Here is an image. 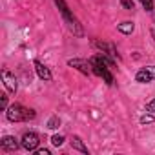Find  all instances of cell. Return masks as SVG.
Returning a JSON list of instances; mask_svg holds the SVG:
<instances>
[{
	"instance_id": "6da1fadb",
	"label": "cell",
	"mask_w": 155,
	"mask_h": 155,
	"mask_svg": "<svg viewBox=\"0 0 155 155\" xmlns=\"http://www.w3.org/2000/svg\"><path fill=\"white\" fill-rule=\"evenodd\" d=\"M55 4L58 6V9H60L62 17H64V20L68 22V28L73 31V35H77V37H82V35H84V31H82V28H81L79 20H77V18H75V17L69 13V8H68V4L64 2V0H55Z\"/></svg>"
},
{
	"instance_id": "7a4b0ae2",
	"label": "cell",
	"mask_w": 155,
	"mask_h": 155,
	"mask_svg": "<svg viewBox=\"0 0 155 155\" xmlns=\"http://www.w3.org/2000/svg\"><path fill=\"white\" fill-rule=\"evenodd\" d=\"M6 117L11 120V122H20V120H31L35 119V111L33 110H28L20 104H11L8 110H6Z\"/></svg>"
},
{
	"instance_id": "3957f363",
	"label": "cell",
	"mask_w": 155,
	"mask_h": 155,
	"mask_svg": "<svg viewBox=\"0 0 155 155\" xmlns=\"http://www.w3.org/2000/svg\"><path fill=\"white\" fill-rule=\"evenodd\" d=\"M135 81L140 82V84H148V82H153L155 81V66H146V68H140L135 75Z\"/></svg>"
},
{
	"instance_id": "277c9868",
	"label": "cell",
	"mask_w": 155,
	"mask_h": 155,
	"mask_svg": "<svg viewBox=\"0 0 155 155\" xmlns=\"http://www.w3.org/2000/svg\"><path fill=\"white\" fill-rule=\"evenodd\" d=\"M20 144H22V148H24V150H28V151H33V150H37V148H38V144H40V139H38V135H37V133L29 131V133H24V137H22Z\"/></svg>"
},
{
	"instance_id": "5b68a950",
	"label": "cell",
	"mask_w": 155,
	"mask_h": 155,
	"mask_svg": "<svg viewBox=\"0 0 155 155\" xmlns=\"http://www.w3.org/2000/svg\"><path fill=\"white\" fill-rule=\"evenodd\" d=\"M2 81H4L6 90H8L9 93H13V95H15V93H17V88H18L15 75H13V73H9L8 69H4V71H2Z\"/></svg>"
},
{
	"instance_id": "8992f818",
	"label": "cell",
	"mask_w": 155,
	"mask_h": 155,
	"mask_svg": "<svg viewBox=\"0 0 155 155\" xmlns=\"http://www.w3.org/2000/svg\"><path fill=\"white\" fill-rule=\"evenodd\" d=\"M68 64L71 66V68H77L81 73H84V75H90L93 69H91V62H86V60H82V58H71V60H68Z\"/></svg>"
},
{
	"instance_id": "52a82bcc",
	"label": "cell",
	"mask_w": 155,
	"mask_h": 155,
	"mask_svg": "<svg viewBox=\"0 0 155 155\" xmlns=\"http://www.w3.org/2000/svg\"><path fill=\"white\" fill-rule=\"evenodd\" d=\"M0 144H2V150H8V151H17V150H18V146H22V144H18V142H17V139H15V137H11V135L4 137Z\"/></svg>"
},
{
	"instance_id": "ba28073f",
	"label": "cell",
	"mask_w": 155,
	"mask_h": 155,
	"mask_svg": "<svg viewBox=\"0 0 155 155\" xmlns=\"http://www.w3.org/2000/svg\"><path fill=\"white\" fill-rule=\"evenodd\" d=\"M35 69H37V75L40 77L42 81H51V71L38 60H35Z\"/></svg>"
},
{
	"instance_id": "9c48e42d",
	"label": "cell",
	"mask_w": 155,
	"mask_h": 155,
	"mask_svg": "<svg viewBox=\"0 0 155 155\" xmlns=\"http://www.w3.org/2000/svg\"><path fill=\"white\" fill-rule=\"evenodd\" d=\"M93 44H95V46H97L101 51H106L110 57H113V58H119V55H117V51H115V48H113L111 44H106V42H99V40H95Z\"/></svg>"
},
{
	"instance_id": "30bf717a",
	"label": "cell",
	"mask_w": 155,
	"mask_h": 155,
	"mask_svg": "<svg viewBox=\"0 0 155 155\" xmlns=\"http://www.w3.org/2000/svg\"><path fill=\"white\" fill-rule=\"evenodd\" d=\"M71 148H73V150H79V151H82V153H88V148L84 146L82 139H81V137H77V135L71 139Z\"/></svg>"
},
{
	"instance_id": "8fae6325",
	"label": "cell",
	"mask_w": 155,
	"mask_h": 155,
	"mask_svg": "<svg viewBox=\"0 0 155 155\" xmlns=\"http://www.w3.org/2000/svg\"><path fill=\"white\" fill-rule=\"evenodd\" d=\"M117 29L120 31V33H124V35H131L133 33V29H135V26H133V22H122V24H119L117 26Z\"/></svg>"
},
{
	"instance_id": "7c38bea8",
	"label": "cell",
	"mask_w": 155,
	"mask_h": 155,
	"mask_svg": "<svg viewBox=\"0 0 155 155\" xmlns=\"http://www.w3.org/2000/svg\"><path fill=\"white\" fill-rule=\"evenodd\" d=\"M58 126H60V119H58L57 115H53V117L48 120V128H49V130H57Z\"/></svg>"
},
{
	"instance_id": "4fadbf2b",
	"label": "cell",
	"mask_w": 155,
	"mask_h": 155,
	"mask_svg": "<svg viewBox=\"0 0 155 155\" xmlns=\"http://www.w3.org/2000/svg\"><path fill=\"white\" fill-rule=\"evenodd\" d=\"M51 142H53V146H62L64 137H62V135H53V137H51Z\"/></svg>"
},
{
	"instance_id": "5bb4252c",
	"label": "cell",
	"mask_w": 155,
	"mask_h": 155,
	"mask_svg": "<svg viewBox=\"0 0 155 155\" xmlns=\"http://www.w3.org/2000/svg\"><path fill=\"white\" fill-rule=\"evenodd\" d=\"M155 119H153V115H142L140 117V124H151Z\"/></svg>"
},
{
	"instance_id": "9a60e30c",
	"label": "cell",
	"mask_w": 155,
	"mask_h": 155,
	"mask_svg": "<svg viewBox=\"0 0 155 155\" xmlns=\"http://www.w3.org/2000/svg\"><path fill=\"white\" fill-rule=\"evenodd\" d=\"M142 6H144L146 11H153V2L151 0H142Z\"/></svg>"
},
{
	"instance_id": "2e32d148",
	"label": "cell",
	"mask_w": 155,
	"mask_h": 155,
	"mask_svg": "<svg viewBox=\"0 0 155 155\" xmlns=\"http://www.w3.org/2000/svg\"><path fill=\"white\" fill-rule=\"evenodd\" d=\"M120 4H122L126 9H133V2H131V0H120Z\"/></svg>"
},
{
	"instance_id": "e0dca14e",
	"label": "cell",
	"mask_w": 155,
	"mask_h": 155,
	"mask_svg": "<svg viewBox=\"0 0 155 155\" xmlns=\"http://www.w3.org/2000/svg\"><path fill=\"white\" fill-rule=\"evenodd\" d=\"M0 97H2V99H0V104H2V110L6 111V110H8V97H6V95H0Z\"/></svg>"
},
{
	"instance_id": "ac0fdd59",
	"label": "cell",
	"mask_w": 155,
	"mask_h": 155,
	"mask_svg": "<svg viewBox=\"0 0 155 155\" xmlns=\"http://www.w3.org/2000/svg\"><path fill=\"white\" fill-rule=\"evenodd\" d=\"M146 110H148V111H155V99H153L151 102L146 104Z\"/></svg>"
},
{
	"instance_id": "d6986e66",
	"label": "cell",
	"mask_w": 155,
	"mask_h": 155,
	"mask_svg": "<svg viewBox=\"0 0 155 155\" xmlns=\"http://www.w3.org/2000/svg\"><path fill=\"white\" fill-rule=\"evenodd\" d=\"M37 155H49V150H37Z\"/></svg>"
},
{
	"instance_id": "ffe728a7",
	"label": "cell",
	"mask_w": 155,
	"mask_h": 155,
	"mask_svg": "<svg viewBox=\"0 0 155 155\" xmlns=\"http://www.w3.org/2000/svg\"><path fill=\"white\" fill-rule=\"evenodd\" d=\"M150 35H151V38H153V44H155V29H151V33H150Z\"/></svg>"
},
{
	"instance_id": "44dd1931",
	"label": "cell",
	"mask_w": 155,
	"mask_h": 155,
	"mask_svg": "<svg viewBox=\"0 0 155 155\" xmlns=\"http://www.w3.org/2000/svg\"><path fill=\"white\" fill-rule=\"evenodd\" d=\"M140 2H142V0H140Z\"/></svg>"
}]
</instances>
